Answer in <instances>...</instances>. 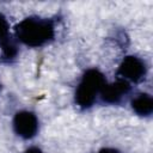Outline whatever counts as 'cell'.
<instances>
[{
	"label": "cell",
	"instance_id": "cell-1",
	"mask_svg": "<svg viewBox=\"0 0 153 153\" xmlns=\"http://www.w3.org/2000/svg\"><path fill=\"white\" fill-rule=\"evenodd\" d=\"M16 37L27 47H42L55 36V26L50 19L41 17H27L14 27Z\"/></svg>",
	"mask_w": 153,
	"mask_h": 153
},
{
	"label": "cell",
	"instance_id": "cell-2",
	"mask_svg": "<svg viewBox=\"0 0 153 153\" xmlns=\"http://www.w3.org/2000/svg\"><path fill=\"white\" fill-rule=\"evenodd\" d=\"M106 84L104 74L97 69V68H91L87 69L78 87L75 91V103L81 108V109H87L91 108L96 99L97 96L100 93L102 88Z\"/></svg>",
	"mask_w": 153,
	"mask_h": 153
},
{
	"label": "cell",
	"instance_id": "cell-3",
	"mask_svg": "<svg viewBox=\"0 0 153 153\" xmlns=\"http://www.w3.org/2000/svg\"><path fill=\"white\" fill-rule=\"evenodd\" d=\"M146 73H147L146 63L140 57L134 55H129L124 57L117 69V75L121 79L131 82H140L141 80H143Z\"/></svg>",
	"mask_w": 153,
	"mask_h": 153
},
{
	"label": "cell",
	"instance_id": "cell-4",
	"mask_svg": "<svg viewBox=\"0 0 153 153\" xmlns=\"http://www.w3.org/2000/svg\"><path fill=\"white\" fill-rule=\"evenodd\" d=\"M13 129L18 136L25 140L32 139L38 131V120L31 111H18L13 117Z\"/></svg>",
	"mask_w": 153,
	"mask_h": 153
},
{
	"label": "cell",
	"instance_id": "cell-5",
	"mask_svg": "<svg viewBox=\"0 0 153 153\" xmlns=\"http://www.w3.org/2000/svg\"><path fill=\"white\" fill-rule=\"evenodd\" d=\"M130 91V84L121 78L111 84H105L100 91V98L104 103L117 104L120 103Z\"/></svg>",
	"mask_w": 153,
	"mask_h": 153
},
{
	"label": "cell",
	"instance_id": "cell-6",
	"mask_svg": "<svg viewBox=\"0 0 153 153\" xmlns=\"http://www.w3.org/2000/svg\"><path fill=\"white\" fill-rule=\"evenodd\" d=\"M131 109L140 116H149L153 111V99L147 93H140L131 100Z\"/></svg>",
	"mask_w": 153,
	"mask_h": 153
},
{
	"label": "cell",
	"instance_id": "cell-7",
	"mask_svg": "<svg viewBox=\"0 0 153 153\" xmlns=\"http://www.w3.org/2000/svg\"><path fill=\"white\" fill-rule=\"evenodd\" d=\"M0 49H1V60L5 62L13 61L18 55V48L11 37H7L6 39L0 42Z\"/></svg>",
	"mask_w": 153,
	"mask_h": 153
},
{
	"label": "cell",
	"instance_id": "cell-8",
	"mask_svg": "<svg viewBox=\"0 0 153 153\" xmlns=\"http://www.w3.org/2000/svg\"><path fill=\"white\" fill-rule=\"evenodd\" d=\"M8 31H10L8 22L6 19V17L2 13H0V42L6 39L7 37H10Z\"/></svg>",
	"mask_w": 153,
	"mask_h": 153
},
{
	"label": "cell",
	"instance_id": "cell-9",
	"mask_svg": "<svg viewBox=\"0 0 153 153\" xmlns=\"http://www.w3.org/2000/svg\"><path fill=\"white\" fill-rule=\"evenodd\" d=\"M98 153H120V152L115 148H102Z\"/></svg>",
	"mask_w": 153,
	"mask_h": 153
},
{
	"label": "cell",
	"instance_id": "cell-10",
	"mask_svg": "<svg viewBox=\"0 0 153 153\" xmlns=\"http://www.w3.org/2000/svg\"><path fill=\"white\" fill-rule=\"evenodd\" d=\"M25 153H43V152L37 147H30V148H27L25 151Z\"/></svg>",
	"mask_w": 153,
	"mask_h": 153
},
{
	"label": "cell",
	"instance_id": "cell-11",
	"mask_svg": "<svg viewBox=\"0 0 153 153\" xmlns=\"http://www.w3.org/2000/svg\"><path fill=\"white\" fill-rule=\"evenodd\" d=\"M0 88H1V84H0Z\"/></svg>",
	"mask_w": 153,
	"mask_h": 153
}]
</instances>
